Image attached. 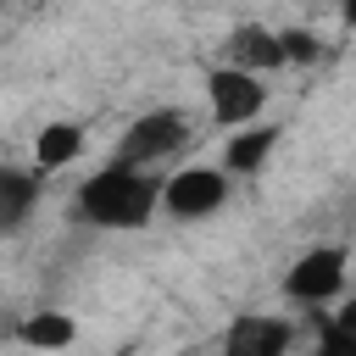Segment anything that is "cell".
I'll return each mask as SVG.
<instances>
[{
  "mask_svg": "<svg viewBox=\"0 0 356 356\" xmlns=\"http://www.w3.org/2000/svg\"><path fill=\"white\" fill-rule=\"evenodd\" d=\"M156 195H161V189L145 178V167L111 161V167H100L95 178H83L78 211H83L95 228H145L150 211H156Z\"/></svg>",
  "mask_w": 356,
  "mask_h": 356,
  "instance_id": "cell-1",
  "label": "cell"
},
{
  "mask_svg": "<svg viewBox=\"0 0 356 356\" xmlns=\"http://www.w3.org/2000/svg\"><path fill=\"white\" fill-rule=\"evenodd\" d=\"M222 200H228V178H222V167H178V172L161 184V195H156V206H161L167 217H178V222L211 217Z\"/></svg>",
  "mask_w": 356,
  "mask_h": 356,
  "instance_id": "cell-2",
  "label": "cell"
},
{
  "mask_svg": "<svg viewBox=\"0 0 356 356\" xmlns=\"http://www.w3.org/2000/svg\"><path fill=\"white\" fill-rule=\"evenodd\" d=\"M184 139H189V117H184V111H172V106H156V111H145V117H134V122H128V134H122V145H117V161L150 167V161L172 156Z\"/></svg>",
  "mask_w": 356,
  "mask_h": 356,
  "instance_id": "cell-3",
  "label": "cell"
},
{
  "mask_svg": "<svg viewBox=\"0 0 356 356\" xmlns=\"http://www.w3.org/2000/svg\"><path fill=\"white\" fill-rule=\"evenodd\" d=\"M206 95H211V117H217L222 128H245V122H256L261 106H267L261 72H245V67H234V61L206 78Z\"/></svg>",
  "mask_w": 356,
  "mask_h": 356,
  "instance_id": "cell-4",
  "label": "cell"
},
{
  "mask_svg": "<svg viewBox=\"0 0 356 356\" xmlns=\"http://www.w3.org/2000/svg\"><path fill=\"white\" fill-rule=\"evenodd\" d=\"M345 289V250L339 245H312L306 256H295V267L284 273V295L300 306H323Z\"/></svg>",
  "mask_w": 356,
  "mask_h": 356,
  "instance_id": "cell-5",
  "label": "cell"
},
{
  "mask_svg": "<svg viewBox=\"0 0 356 356\" xmlns=\"http://www.w3.org/2000/svg\"><path fill=\"white\" fill-rule=\"evenodd\" d=\"M289 323H278V317H261V312H245L228 334H222V350L228 356H278V350H289Z\"/></svg>",
  "mask_w": 356,
  "mask_h": 356,
  "instance_id": "cell-6",
  "label": "cell"
},
{
  "mask_svg": "<svg viewBox=\"0 0 356 356\" xmlns=\"http://www.w3.org/2000/svg\"><path fill=\"white\" fill-rule=\"evenodd\" d=\"M228 61L245 67V72H278V67H284V44H278L273 28H261V22H239V28L228 33Z\"/></svg>",
  "mask_w": 356,
  "mask_h": 356,
  "instance_id": "cell-7",
  "label": "cell"
},
{
  "mask_svg": "<svg viewBox=\"0 0 356 356\" xmlns=\"http://www.w3.org/2000/svg\"><path fill=\"white\" fill-rule=\"evenodd\" d=\"M273 150H278V128H273V122H267V128L245 122V134H234V139L222 145V172H256V167H267Z\"/></svg>",
  "mask_w": 356,
  "mask_h": 356,
  "instance_id": "cell-8",
  "label": "cell"
},
{
  "mask_svg": "<svg viewBox=\"0 0 356 356\" xmlns=\"http://www.w3.org/2000/svg\"><path fill=\"white\" fill-rule=\"evenodd\" d=\"M39 200V178L22 167H0V234H17Z\"/></svg>",
  "mask_w": 356,
  "mask_h": 356,
  "instance_id": "cell-9",
  "label": "cell"
},
{
  "mask_svg": "<svg viewBox=\"0 0 356 356\" xmlns=\"http://www.w3.org/2000/svg\"><path fill=\"white\" fill-rule=\"evenodd\" d=\"M78 150H83V128H78V122H44L39 139H33V161H39V172L78 161Z\"/></svg>",
  "mask_w": 356,
  "mask_h": 356,
  "instance_id": "cell-10",
  "label": "cell"
},
{
  "mask_svg": "<svg viewBox=\"0 0 356 356\" xmlns=\"http://www.w3.org/2000/svg\"><path fill=\"white\" fill-rule=\"evenodd\" d=\"M72 339H78V328H72L67 312H39V317L22 323V345H44V350H56V345H72Z\"/></svg>",
  "mask_w": 356,
  "mask_h": 356,
  "instance_id": "cell-11",
  "label": "cell"
},
{
  "mask_svg": "<svg viewBox=\"0 0 356 356\" xmlns=\"http://www.w3.org/2000/svg\"><path fill=\"white\" fill-rule=\"evenodd\" d=\"M317 345H323V350H356V300H345V306L323 323Z\"/></svg>",
  "mask_w": 356,
  "mask_h": 356,
  "instance_id": "cell-12",
  "label": "cell"
},
{
  "mask_svg": "<svg viewBox=\"0 0 356 356\" xmlns=\"http://www.w3.org/2000/svg\"><path fill=\"white\" fill-rule=\"evenodd\" d=\"M278 44H284V67H312V61L323 56V39L306 33V28H284Z\"/></svg>",
  "mask_w": 356,
  "mask_h": 356,
  "instance_id": "cell-13",
  "label": "cell"
},
{
  "mask_svg": "<svg viewBox=\"0 0 356 356\" xmlns=\"http://www.w3.org/2000/svg\"><path fill=\"white\" fill-rule=\"evenodd\" d=\"M339 11H345V22H356V0H339Z\"/></svg>",
  "mask_w": 356,
  "mask_h": 356,
  "instance_id": "cell-14",
  "label": "cell"
}]
</instances>
